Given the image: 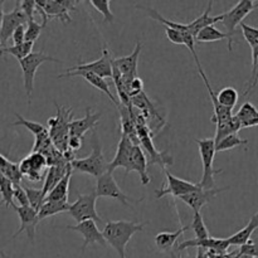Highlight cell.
<instances>
[{
    "label": "cell",
    "instance_id": "f5cc1de1",
    "mask_svg": "<svg viewBox=\"0 0 258 258\" xmlns=\"http://www.w3.org/2000/svg\"><path fill=\"white\" fill-rule=\"evenodd\" d=\"M3 17H4V2H0V27H2Z\"/></svg>",
    "mask_w": 258,
    "mask_h": 258
},
{
    "label": "cell",
    "instance_id": "9a60e30c",
    "mask_svg": "<svg viewBox=\"0 0 258 258\" xmlns=\"http://www.w3.org/2000/svg\"><path fill=\"white\" fill-rule=\"evenodd\" d=\"M66 229H70V231H76L80 234L83 236V244H82V253L85 252V249L87 248V246L92 243H98L102 247L107 246L105 238L102 236V232L98 229L97 224L95 221H83L77 223L76 226H67Z\"/></svg>",
    "mask_w": 258,
    "mask_h": 258
},
{
    "label": "cell",
    "instance_id": "484cf974",
    "mask_svg": "<svg viewBox=\"0 0 258 258\" xmlns=\"http://www.w3.org/2000/svg\"><path fill=\"white\" fill-rule=\"evenodd\" d=\"M212 7H213V2H209V5H208V8H207L206 12H204L201 17H198L197 19H194L193 22H190L186 24L188 25L189 33H190L194 38L197 37V34H198L202 29L209 27V25H214L216 23L222 22V19H223V14L216 15V17H213V15L209 14L212 10Z\"/></svg>",
    "mask_w": 258,
    "mask_h": 258
},
{
    "label": "cell",
    "instance_id": "44dd1931",
    "mask_svg": "<svg viewBox=\"0 0 258 258\" xmlns=\"http://www.w3.org/2000/svg\"><path fill=\"white\" fill-rule=\"evenodd\" d=\"M102 117V112H91V108H86L85 117L72 120L70 123V135L78 136V138H85V134L87 131L96 127L100 118Z\"/></svg>",
    "mask_w": 258,
    "mask_h": 258
},
{
    "label": "cell",
    "instance_id": "7bdbcfd3",
    "mask_svg": "<svg viewBox=\"0 0 258 258\" xmlns=\"http://www.w3.org/2000/svg\"><path fill=\"white\" fill-rule=\"evenodd\" d=\"M125 88H126V91H127V93H128V96H130V98L131 97H135V96L140 95V93L144 92V82H143V80H141V78H139V76H138V77L133 78V80H131L130 82L126 83Z\"/></svg>",
    "mask_w": 258,
    "mask_h": 258
},
{
    "label": "cell",
    "instance_id": "681fc988",
    "mask_svg": "<svg viewBox=\"0 0 258 258\" xmlns=\"http://www.w3.org/2000/svg\"><path fill=\"white\" fill-rule=\"evenodd\" d=\"M12 39L14 45L22 44L25 42V25H20L14 30V33L12 34Z\"/></svg>",
    "mask_w": 258,
    "mask_h": 258
},
{
    "label": "cell",
    "instance_id": "816d5d0a",
    "mask_svg": "<svg viewBox=\"0 0 258 258\" xmlns=\"http://www.w3.org/2000/svg\"><path fill=\"white\" fill-rule=\"evenodd\" d=\"M196 258H208V256H207L206 249L198 248V252H197V257Z\"/></svg>",
    "mask_w": 258,
    "mask_h": 258
},
{
    "label": "cell",
    "instance_id": "277c9868",
    "mask_svg": "<svg viewBox=\"0 0 258 258\" xmlns=\"http://www.w3.org/2000/svg\"><path fill=\"white\" fill-rule=\"evenodd\" d=\"M197 144L199 148V155H201L202 163H203V176L201 183L198 184L203 189H213L216 186L214 175L222 173V170H217L213 166L214 156H216V143L214 139H197Z\"/></svg>",
    "mask_w": 258,
    "mask_h": 258
},
{
    "label": "cell",
    "instance_id": "7dc6e473",
    "mask_svg": "<svg viewBox=\"0 0 258 258\" xmlns=\"http://www.w3.org/2000/svg\"><path fill=\"white\" fill-rule=\"evenodd\" d=\"M238 254H244L249 257H258V243L253 241H248L246 244L241 246Z\"/></svg>",
    "mask_w": 258,
    "mask_h": 258
},
{
    "label": "cell",
    "instance_id": "ba28073f",
    "mask_svg": "<svg viewBox=\"0 0 258 258\" xmlns=\"http://www.w3.org/2000/svg\"><path fill=\"white\" fill-rule=\"evenodd\" d=\"M97 198H112L120 202L125 207H131V203H139L141 199H133L123 193L116 180L113 179L112 173L107 171L97 179V185L95 190Z\"/></svg>",
    "mask_w": 258,
    "mask_h": 258
},
{
    "label": "cell",
    "instance_id": "4fadbf2b",
    "mask_svg": "<svg viewBox=\"0 0 258 258\" xmlns=\"http://www.w3.org/2000/svg\"><path fill=\"white\" fill-rule=\"evenodd\" d=\"M28 22V18L20 9L19 2H17L15 8L9 13H4L3 17L2 27H0V42H2L3 48L7 47L8 40L12 38V34L14 30L20 25H24Z\"/></svg>",
    "mask_w": 258,
    "mask_h": 258
},
{
    "label": "cell",
    "instance_id": "f1b7e54d",
    "mask_svg": "<svg viewBox=\"0 0 258 258\" xmlns=\"http://www.w3.org/2000/svg\"><path fill=\"white\" fill-rule=\"evenodd\" d=\"M72 170L68 171L64 176L59 180V183L48 193L45 197V201H54V202H68V190H70V181L72 176Z\"/></svg>",
    "mask_w": 258,
    "mask_h": 258
},
{
    "label": "cell",
    "instance_id": "c3c4849f",
    "mask_svg": "<svg viewBox=\"0 0 258 258\" xmlns=\"http://www.w3.org/2000/svg\"><path fill=\"white\" fill-rule=\"evenodd\" d=\"M165 33L168 39L170 40L174 44H184V38L183 33L179 32V30L173 29V28H166L165 27Z\"/></svg>",
    "mask_w": 258,
    "mask_h": 258
},
{
    "label": "cell",
    "instance_id": "f546056e",
    "mask_svg": "<svg viewBox=\"0 0 258 258\" xmlns=\"http://www.w3.org/2000/svg\"><path fill=\"white\" fill-rule=\"evenodd\" d=\"M223 39L228 40V49L229 50L233 49V47H232V43H231V40H229V37L227 35V33L221 32V30L217 29L214 25H209V27L202 29L196 37L197 44H198V43L217 42V40H223Z\"/></svg>",
    "mask_w": 258,
    "mask_h": 258
},
{
    "label": "cell",
    "instance_id": "11a10c76",
    "mask_svg": "<svg viewBox=\"0 0 258 258\" xmlns=\"http://www.w3.org/2000/svg\"><path fill=\"white\" fill-rule=\"evenodd\" d=\"M0 258H12V257L7 256V254H5L4 252H2V253H0Z\"/></svg>",
    "mask_w": 258,
    "mask_h": 258
},
{
    "label": "cell",
    "instance_id": "f6af8a7d",
    "mask_svg": "<svg viewBox=\"0 0 258 258\" xmlns=\"http://www.w3.org/2000/svg\"><path fill=\"white\" fill-rule=\"evenodd\" d=\"M249 85L247 87V90L244 91L243 96H248L249 92L253 90L254 87L257 86L258 83V55L254 59H252V76H251V80H249Z\"/></svg>",
    "mask_w": 258,
    "mask_h": 258
},
{
    "label": "cell",
    "instance_id": "7a4b0ae2",
    "mask_svg": "<svg viewBox=\"0 0 258 258\" xmlns=\"http://www.w3.org/2000/svg\"><path fill=\"white\" fill-rule=\"evenodd\" d=\"M57 115L48 120V135L50 141L60 153L68 150V138H70V123L72 121V108L60 107L55 103Z\"/></svg>",
    "mask_w": 258,
    "mask_h": 258
},
{
    "label": "cell",
    "instance_id": "7c38bea8",
    "mask_svg": "<svg viewBox=\"0 0 258 258\" xmlns=\"http://www.w3.org/2000/svg\"><path fill=\"white\" fill-rule=\"evenodd\" d=\"M76 71H86V72L95 73V75L102 77L103 80L111 78L112 77V57H111L110 50L107 48H103L102 55L97 60H93L90 63H80V64L68 68L64 73L76 72Z\"/></svg>",
    "mask_w": 258,
    "mask_h": 258
},
{
    "label": "cell",
    "instance_id": "bcb514c9",
    "mask_svg": "<svg viewBox=\"0 0 258 258\" xmlns=\"http://www.w3.org/2000/svg\"><path fill=\"white\" fill-rule=\"evenodd\" d=\"M13 199L19 204L18 207H29L27 194H25L22 184H19V185H14V196H13Z\"/></svg>",
    "mask_w": 258,
    "mask_h": 258
},
{
    "label": "cell",
    "instance_id": "30bf717a",
    "mask_svg": "<svg viewBox=\"0 0 258 258\" xmlns=\"http://www.w3.org/2000/svg\"><path fill=\"white\" fill-rule=\"evenodd\" d=\"M164 173H165L166 183H164L163 188L159 189V190H155L156 198L158 199L163 198L165 196L181 198V197L186 196V194L191 193V191L197 190L199 188L198 184L190 183V181H186L184 179L178 178V176H174L166 169H164Z\"/></svg>",
    "mask_w": 258,
    "mask_h": 258
},
{
    "label": "cell",
    "instance_id": "ac0fdd59",
    "mask_svg": "<svg viewBox=\"0 0 258 258\" xmlns=\"http://www.w3.org/2000/svg\"><path fill=\"white\" fill-rule=\"evenodd\" d=\"M229 188H213V189H203L199 186L197 190L191 191V193L186 194V196L181 197V202L190 207L194 212H201L204 206L209 203L217 194L222 193L224 190H228Z\"/></svg>",
    "mask_w": 258,
    "mask_h": 258
},
{
    "label": "cell",
    "instance_id": "74e56055",
    "mask_svg": "<svg viewBox=\"0 0 258 258\" xmlns=\"http://www.w3.org/2000/svg\"><path fill=\"white\" fill-rule=\"evenodd\" d=\"M190 228L193 229L197 239H206V238H209V237H211L209 231L207 229L206 224H204L203 217H202L201 212H194L193 222H191Z\"/></svg>",
    "mask_w": 258,
    "mask_h": 258
},
{
    "label": "cell",
    "instance_id": "1f68e13d",
    "mask_svg": "<svg viewBox=\"0 0 258 258\" xmlns=\"http://www.w3.org/2000/svg\"><path fill=\"white\" fill-rule=\"evenodd\" d=\"M71 204L68 202H54V201H45L40 209L38 211V218L39 221L49 217L57 216V214L66 213L70 209Z\"/></svg>",
    "mask_w": 258,
    "mask_h": 258
},
{
    "label": "cell",
    "instance_id": "7402d4cb",
    "mask_svg": "<svg viewBox=\"0 0 258 258\" xmlns=\"http://www.w3.org/2000/svg\"><path fill=\"white\" fill-rule=\"evenodd\" d=\"M198 70H199V75H201V77L203 78L204 85H206L207 90H208L209 97H211L212 103H213L214 113H213V116H212V122H214L216 125H218V123L226 122V121L231 120V118L233 117V112H232L233 110H229V108H226V107H223V106L219 105L218 101H217L216 93H214L213 88H212L208 77L206 76V72H204V70L202 68V66H199Z\"/></svg>",
    "mask_w": 258,
    "mask_h": 258
},
{
    "label": "cell",
    "instance_id": "8d00e7d4",
    "mask_svg": "<svg viewBox=\"0 0 258 258\" xmlns=\"http://www.w3.org/2000/svg\"><path fill=\"white\" fill-rule=\"evenodd\" d=\"M23 189H24L25 194H27L29 207L30 208L34 209V211L38 213V211L40 209V207H42L43 203L45 202V197L43 196L42 189L29 188V186H27V185H23Z\"/></svg>",
    "mask_w": 258,
    "mask_h": 258
},
{
    "label": "cell",
    "instance_id": "f907efd6",
    "mask_svg": "<svg viewBox=\"0 0 258 258\" xmlns=\"http://www.w3.org/2000/svg\"><path fill=\"white\" fill-rule=\"evenodd\" d=\"M83 138H78V136H71L68 138V149L72 151H77L82 148Z\"/></svg>",
    "mask_w": 258,
    "mask_h": 258
},
{
    "label": "cell",
    "instance_id": "ffe728a7",
    "mask_svg": "<svg viewBox=\"0 0 258 258\" xmlns=\"http://www.w3.org/2000/svg\"><path fill=\"white\" fill-rule=\"evenodd\" d=\"M37 7L42 10L48 18H57L63 24H68L72 22V18L70 15V10L60 3V0H35Z\"/></svg>",
    "mask_w": 258,
    "mask_h": 258
},
{
    "label": "cell",
    "instance_id": "6da1fadb",
    "mask_svg": "<svg viewBox=\"0 0 258 258\" xmlns=\"http://www.w3.org/2000/svg\"><path fill=\"white\" fill-rule=\"evenodd\" d=\"M144 223L128 221H112L105 224L102 231V236L106 243L110 244L120 258L126 257V246L133 238V236L138 232L144 231Z\"/></svg>",
    "mask_w": 258,
    "mask_h": 258
},
{
    "label": "cell",
    "instance_id": "9f6ffc18",
    "mask_svg": "<svg viewBox=\"0 0 258 258\" xmlns=\"http://www.w3.org/2000/svg\"><path fill=\"white\" fill-rule=\"evenodd\" d=\"M2 50H3V45H2V42H0V54H2Z\"/></svg>",
    "mask_w": 258,
    "mask_h": 258
},
{
    "label": "cell",
    "instance_id": "52a82bcc",
    "mask_svg": "<svg viewBox=\"0 0 258 258\" xmlns=\"http://www.w3.org/2000/svg\"><path fill=\"white\" fill-rule=\"evenodd\" d=\"M96 201H97V196L95 191L86 196H78L77 201L73 202L70 206L67 213H70V216L76 219L77 223L83 221H95L102 223V219L96 211Z\"/></svg>",
    "mask_w": 258,
    "mask_h": 258
},
{
    "label": "cell",
    "instance_id": "db71d44e",
    "mask_svg": "<svg viewBox=\"0 0 258 258\" xmlns=\"http://www.w3.org/2000/svg\"><path fill=\"white\" fill-rule=\"evenodd\" d=\"M237 258H258V257H249V256H244V254H238Z\"/></svg>",
    "mask_w": 258,
    "mask_h": 258
},
{
    "label": "cell",
    "instance_id": "cb8c5ba5",
    "mask_svg": "<svg viewBox=\"0 0 258 258\" xmlns=\"http://www.w3.org/2000/svg\"><path fill=\"white\" fill-rule=\"evenodd\" d=\"M73 76H81V77L85 78L91 86H93L95 88H97L98 91H102L106 96H108L111 101L115 103L116 106L120 105L117 100L113 97V95L111 93L110 87H108V83L106 82V80H103L102 77L100 76L95 75V73H91V72H86V71H76V72H70V73H62V75L58 76V78H63V77H73Z\"/></svg>",
    "mask_w": 258,
    "mask_h": 258
},
{
    "label": "cell",
    "instance_id": "8992f818",
    "mask_svg": "<svg viewBox=\"0 0 258 258\" xmlns=\"http://www.w3.org/2000/svg\"><path fill=\"white\" fill-rule=\"evenodd\" d=\"M45 62H53V63H59L57 58L50 57V55L45 54L43 50L40 52H32L28 57L24 59L19 60L20 68L23 71V80H24V88L27 97L30 102V96H32L33 87H34V78L37 70Z\"/></svg>",
    "mask_w": 258,
    "mask_h": 258
},
{
    "label": "cell",
    "instance_id": "d590c367",
    "mask_svg": "<svg viewBox=\"0 0 258 258\" xmlns=\"http://www.w3.org/2000/svg\"><path fill=\"white\" fill-rule=\"evenodd\" d=\"M248 140H243L238 136V134H232V135L226 136L224 139H222L219 143L216 144V153H221V151H227L232 150L234 148H238V146L247 145Z\"/></svg>",
    "mask_w": 258,
    "mask_h": 258
},
{
    "label": "cell",
    "instance_id": "d6a6232c",
    "mask_svg": "<svg viewBox=\"0 0 258 258\" xmlns=\"http://www.w3.org/2000/svg\"><path fill=\"white\" fill-rule=\"evenodd\" d=\"M242 128L241 121L233 115V117L231 120L226 121V122H222L217 125L216 130V136H214V143H219L222 139H224L226 136L232 135V134H238V131Z\"/></svg>",
    "mask_w": 258,
    "mask_h": 258
},
{
    "label": "cell",
    "instance_id": "2e32d148",
    "mask_svg": "<svg viewBox=\"0 0 258 258\" xmlns=\"http://www.w3.org/2000/svg\"><path fill=\"white\" fill-rule=\"evenodd\" d=\"M135 144L130 140L126 135H121L120 143L117 145L115 158L108 163V171L112 173L115 169L123 168L125 169V176L131 173V154H133V148Z\"/></svg>",
    "mask_w": 258,
    "mask_h": 258
},
{
    "label": "cell",
    "instance_id": "b9f144b4",
    "mask_svg": "<svg viewBox=\"0 0 258 258\" xmlns=\"http://www.w3.org/2000/svg\"><path fill=\"white\" fill-rule=\"evenodd\" d=\"M42 29V24H38L35 20H28L25 27V42L34 43L39 38Z\"/></svg>",
    "mask_w": 258,
    "mask_h": 258
},
{
    "label": "cell",
    "instance_id": "9c48e42d",
    "mask_svg": "<svg viewBox=\"0 0 258 258\" xmlns=\"http://www.w3.org/2000/svg\"><path fill=\"white\" fill-rule=\"evenodd\" d=\"M256 9H258V2H253V0H241L229 12L223 13L222 23H223V25L228 30L227 35L229 37V40H231L232 44H233V35L234 32H236V28L241 23H243V19L247 15H249Z\"/></svg>",
    "mask_w": 258,
    "mask_h": 258
},
{
    "label": "cell",
    "instance_id": "3957f363",
    "mask_svg": "<svg viewBox=\"0 0 258 258\" xmlns=\"http://www.w3.org/2000/svg\"><path fill=\"white\" fill-rule=\"evenodd\" d=\"M71 166H72V171L87 174V175L97 179L105 173H107L108 163L105 159L102 146H101L95 131L92 134V153H91V155L83 159H75L71 163Z\"/></svg>",
    "mask_w": 258,
    "mask_h": 258
},
{
    "label": "cell",
    "instance_id": "e0dca14e",
    "mask_svg": "<svg viewBox=\"0 0 258 258\" xmlns=\"http://www.w3.org/2000/svg\"><path fill=\"white\" fill-rule=\"evenodd\" d=\"M14 209L20 219V228L15 232L13 238H17L22 232H25V233H27V237L29 238V241L34 242L35 229H37V224L38 222H39L38 213L33 208H30V207L15 206Z\"/></svg>",
    "mask_w": 258,
    "mask_h": 258
},
{
    "label": "cell",
    "instance_id": "836d02e7",
    "mask_svg": "<svg viewBox=\"0 0 258 258\" xmlns=\"http://www.w3.org/2000/svg\"><path fill=\"white\" fill-rule=\"evenodd\" d=\"M216 97L219 105L226 108H229V110H233V107L237 105L239 100V93L236 88L224 87L218 93H216Z\"/></svg>",
    "mask_w": 258,
    "mask_h": 258
},
{
    "label": "cell",
    "instance_id": "d6986e66",
    "mask_svg": "<svg viewBox=\"0 0 258 258\" xmlns=\"http://www.w3.org/2000/svg\"><path fill=\"white\" fill-rule=\"evenodd\" d=\"M189 247H196V248H203L206 251H216L218 253L224 254L228 249L229 243L228 241L223 238H213V237H209L206 239H186V241L181 242L178 246L179 251H183V249L189 248Z\"/></svg>",
    "mask_w": 258,
    "mask_h": 258
},
{
    "label": "cell",
    "instance_id": "d4e9b609",
    "mask_svg": "<svg viewBox=\"0 0 258 258\" xmlns=\"http://www.w3.org/2000/svg\"><path fill=\"white\" fill-rule=\"evenodd\" d=\"M149 165L148 159H146L145 153L140 145H134L133 154H131V171H136L139 173L140 180L143 185L150 183V176H149Z\"/></svg>",
    "mask_w": 258,
    "mask_h": 258
},
{
    "label": "cell",
    "instance_id": "603a6c76",
    "mask_svg": "<svg viewBox=\"0 0 258 258\" xmlns=\"http://www.w3.org/2000/svg\"><path fill=\"white\" fill-rule=\"evenodd\" d=\"M70 170H72V166H71V163L63 160L60 161L57 165L49 166V169L47 170V175H45L44 184H43V196L47 197L48 193L59 183L60 179L66 175Z\"/></svg>",
    "mask_w": 258,
    "mask_h": 258
},
{
    "label": "cell",
    "instance_id": "8fae6325",
    "mask_svg": "<svg viewBox=\"0 0 258 258\" xmlns=\"http://www.w3.org/2000/svg\"><path fill=\"white\" fill-rule=\"evenodd\" d=\"M19 171L23 178L29 181H39L44 176V170L48 168L47 159L40 153H30L19 164Z\"/></svg>",
    "mask_w": 258,
    "mask_h": 258
},
{
    "label": "cell",
    "instance_id": "5bb4252c",
    "mask_svg": "<svg viewBox=\"0 0 258 258\" xmlns=\"http://www.w3.org/2000/svg\"><path fill=\"white\" fill-rule=\"evenodd\" d=\"M141 48H143V44L140 42H136L135 49L133 50L131 54L125 55V57L113 58L112 59V64L116 66L117 70L121 72V75H122L123 85L130 82L133 78L138 77V63L141 53Z\"/></svg>",
    "mask_w": 258,
    "mask_h": 258
},
{
    "label": "cell",
    "instance_id": "4dcf8cb0",
    "mask_svg": "<svg viewBox=\"0 0 258 258\" xmlns=\"http://www.w3.org/2000/svg\"><path fill=\"white\" fill-rule=\"evenodd\" d=\"M234 116L241 121L242 128L258 125V110L251 102H244Z\"/></svg>",
    "mask_w": 258,
    "mask_h": 258
},
{
    "label": "cell",
    "instance_id": "5b68a950",
    "mask_svg": "<svg viewBox=\"0 0 258 258\" xmlns=\"http://www.w3.org/2000/svg\"><path fill=\"white\" fill-rule=\"evenodd\" d=\"M135 123L136 134H138L139 143L143 145V148L145 149L146 153L149 155L148 165H160L161 168L165 169V166H171L173 165L174 160L171 158V155H169L168 153H161L154 145L153 140H151V135L149 133V127L145 125V120H143L141 122H134ZM139 144V145H140Z\"/></svg>",
    "mask_w": 258,
    "mask_h": 258
},
{
    "label": "cell",
    "instance_id": "60d3db41",
    "mask_svg": "<svg viewBox=\"0 0 258 258\" xmlns=\"http://www.w3.org/2000/svg\"><path fill=\"white\" fill-rule=\"evenodd\" d=\"M239 27H241L244 39L247 40V43L249 44L251 49L256 48L258 45V28L251 27V25L244 24V23H241Z\"/></svg>",
    "mask_w": 258,
    "mask_h": 258
},
{
    "label": "cell",
    "instance_id": "f35d334b",
    "mask_svg": "<svg viewBox=\"0 0 258 258\" xmlns=\"http://www.w3.org/2000/svg\"><path fill=\"white\" fill-rule=\"evenodd\" d=\"M15 116H17V121L13 123V126H24V127L28 128L30 133L34 134V136L48 131L47 127H45L44 125H42V123H39V122H34V121L27 120V118L23 117L20 113H15Z\"/></svg>",
    "mask_w": 258,
    "mask_h": 258
},
{
    "label": "cell",
    "instance_id": "83f0119b",
    "mask_svg": "<svg viewBox=\"0 0 258 258\" xmlns=\"http://www.w3.org/2000/svg\"><path fill=\"white\" fill-rule=\"evenodd\" d=\"M189 226L180 227L178 231L175 232H161L155 236V244L158 247V249L163 252H169L171 251V248L174 247V244L176 243V241L179 239V237L184 233L185 231H188Z\"/></svg>",
    "mask_w": 258,
    "mask_h": 258
},
{
    "label": "cell",
    "instance_id": "4316f807",
    "mask_svg": "<svg viewBox=\"0 0 258 258\" xmlns=\"http://www.w3.org/2000/svg\"><path fill=\"white\" fill-rule=\"evenodd\" d=\"M258 228V212L256 214H253V217L251 218V221L247 223V226L244 228H242L241 231H238L237 233H234L233 236H231L229 238H227L229 246H243L247 242L251 241V237L253 234V232Z\"/></svg>",
    "mask_w": 258,
    "mask_h": 258
},
{
    "label": "cell",
    "instance_id": "e575fe53",
    "mask_svg": "<svg viewBox=\"0 0 258 258\" xmlns=\"http://www.w3.org/2000/svg\"><path fill=\"white\" fill-rule=\"evenodd\" d=\"M33 45H34V43L24 42L22 43V44H15V45H12V47H5L3 48L2 54L0 55L12 54L13 57L17 58L18 60H22L32 53Z\"/></svg>",
    "mask_w": 258,
    "mask_h": 258
},
{
    "label": "cell",
    "instance_id": "ee69618b",
    "mask_svg": "<svg viewBox=\"0 0 258 258\" xmlns=\"http://www.w3.org/2000/svg\"><path fill=\"white\" fill-rule=\"evenodd\" d=\"M19 7L25 14V17L28 18V20H34V13L37 10L35 0H23V2H19Z\"/></svg>",
    "mask_w": 258,
    "mask_h": 258
},
{
    "label": "cell",
    "instance_id": "ab89813d",
    "mask_svg": "<svg viewBox=\"0 0 258 258\" xmlns=\"http://www.w3.org/2000/svg\"><path fill=\"white\" fill-rule=\"evenodd\" d=\"M88 3H90L98 13L102 14L103 23H110V24H112L113 20H115V17H113V13L111 12L110 2H108V0H90Z\"/></svg>",
    "mask_w": 258,
    "mask_h": 258
}]
</instances>
